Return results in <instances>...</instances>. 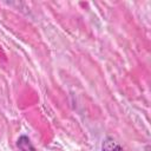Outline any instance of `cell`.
<instances>
[{
	"label": "cell",
	"mask_w": 151,
	"mask_h": 151,
	"mask_svg": "<svg viewBox=\"0 0 151 151\" xmlns=\"http://www.w3.org/2000/svg\"><path fill=\"white\" fill-rule=\"evenodd\" d=\"M101 151H124L123 147L111 137H106L101 144Z\"/></svg>",
	"instance_id": "obj_1"
},
{
	"label": "cell",
	"mask_w": 151,
	"mask_h": 151,
	"mask_svg": "<svg viewBox=\"0 0 151 151\" xmlns=\"http://www.w3.org/2000/svg\"><path fill=\"white\" fill-rule=\"evenodd\" d=\"M17 145L20 149V151H35V147L33 146V144L31 143V139L27 136H20L18 138Z\"/></svg>",
	"instance_id": "obj_2"
}]
</instances>
